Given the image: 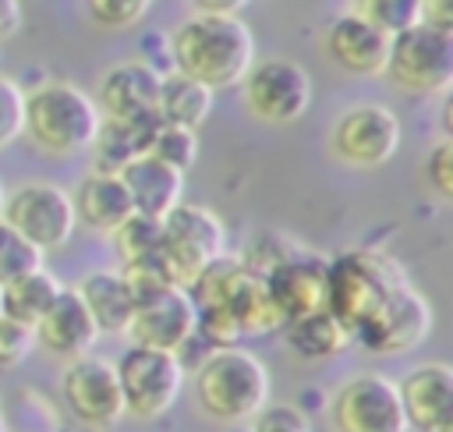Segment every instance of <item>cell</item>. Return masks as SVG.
<instances>
[{"label": "cell", "mask_w": 453, "mask_h": 432, "mask_svg": "<svg viewBox=\"0 0 453 432\" xmlns=\"http://www.w3.org/2000/svg\"><path fill=\"white\" fill-rule=\"evenodd\" d=\"M198 7V14H223V18H237V11H244L248 0H191Z\"/></svg>", "instance_id": "cell-41"}, {"label": "cell", "mask_w": 453, "mask_h": 432, "mask_svg": "<svg viewBox=\"0 0 453 432\" xmlns=\"http://www.w3.org/2000/svg\"><path fill=\"white\" fill-rule=\"evenodd\" d=\"M195 397L209 418L244 425L269 404V368L244 347L209 351L195 365Z\"/></svg>", "instance_id": "cell-2"}, {"label": "cell", "mask_w": 453, "mask_h": 432, "mask_svg": "<svg viewBox=\"0 0 453 432\" xmlns=\"http://www.w3.org/2000/svg\"><path fill=\"white\" fill-rule=\"evenodd\" d=\"M301 244L294 241V237H287V234H276V230H265V234H255L251 241H248V248H244V255H237V262L248 269V273H255V276H269L287 255H294Z\"/></svg>", "instance_id": "cell-31"}, {"label": "cell", "mask_w": 453, "mask_h": 432, "mask_svg": "<svg viewBox=\"0 0 453 432\" xmlns=\"http://www.w3.org/2000/svg\"><path fill=\"white\" fill-rule=\"evenodd\" d=\"M0 432H7V425H4V418H0Z\"/></svg>", "instance_id": "cell-43"}, {"label": "cell", "mask_w": 453, "mask_h": 432, "mask_svg": "<svg viewBox=\"0 0 453 432\" xmlns=\"http://www.w3.org/2000/svg\"><path fill=\"white\" fill-rule=\"evenodd\" d=\"M326 266H329L326 255L301 244L294 255H287L265 276L269 297H273L276 312L283 315V322L326 308Z\"/></svg>", "instance_id": "cell-16"}, {"label": "cell", "mask_w": 453, "mask_h": 432, "mask_svg": "<svg viewBox=\"0 0 453 432\" xmlns=\"http://www.w3.org/2000/svg\"><path fill=\"white\" fill-rule=\"evenodd\" d=\"M159 127L156 113H138V117H103L99 131L92 138V152H96V170L103 174H120L131 159L149 152V142Z\"/></svg>", "instance_id": "cell-21"}, {"label": "cell", "mask_w": 453, "mask_h": 432, "mask_svg": "<svg viewBox=\"0 0 453 432\" xmlns=\"http://www.w3.org/2000/svg\"><path fill=\"white\" fill-rule=\"evenodd\" d=\"M85 7L103 28H131L149 14L152 0H85Z\"/></svg>", "instance_id": "cell-34"}, {"label": "cell", "mask_w": 453, "mask_h": 432, "mask_svg": "<svg viewBox=\"0 0 453 432\" xmlns=\"http://www.w3.org/2000/svg\"><path fill=\"white\" fill-rule=\"evenodd\" d=\"M403 142L400 117L382 103H361L343 110L329 127V152L357 170H375L396 156Z\"/></svg>", "instance_id": "cell-10"}, {"label": "cell", "mask_w": 453, "mask_h": 432, "mask_svg": "<svg viewBox=\"0 0 453 432\" xmlns=\"http://www.w3.org/2000/svg\"><path fill=\"white\" fill-rule=\"evenodd\" d=\"M418 25L453 35V0H421V7H418Z\"/></svg>", "instance_id": "cell-39"}, {"label": "cell", "mask_w": 453, "mask_h": 432, "mask_svg": "<svg viewBox=\"0 0 453 432\" xmlns=\"http://www.w3.org/2000/svg\"><path fill=\"white\" fill-rule=\"evenodd\" d=\"M315 96L311 74L290 57H265L241 78L244 110L262 124H294L308 113Z\"/></svg>", "instance_id": "cell-8"}, {"label": "cell", "mask_w": 453, "mask_h": 432, "mask_svg": "<svg viewBox=\"0 0 453 432\" xmlns=\"http://www.w3.org/2000/svg\"><path fill=\"white\" fill-rule=\"evenodd\" d=\"M0 220L11 223L42 255L64 248L74 237V227H78L71 195L60 184H50V181H25L14 191H7Z\"/></svg>", "instance_id": "cell-9"}, {"label": "cell", "mask_w": 453, "mask_h": 432, "mask_svg": "<svg viewBox=\"0 0 453 432\" xmlns=\"http://www.w3.org/2000/svg\"><path fill=\"white\" fill-rule=\"evenodd\" d=\"M248 432H311V418L297 404H265L251 418Z\"/></svg>", "instance_id": "cell-35"}, {"label": "cell", "mask_w": 453, "mask_h": 432, "mask_svg": "<svg viewBox=\"0 0 453 432\" xmlns=\"http://www.w3.org/2000/svg\"><path fill=\"white\" fill-rule=\"evenodd\" d=\"M149 156L188 174V166L198 159V131L177 127V124H159L152 142H149Z\"/></svg>", "instance_id": "cell-30"}, {"label": "cell", "mask_w": 453, "mask_h": 432, "mask_svg": "<svg viewBox=\"0 0 453 432\" xmlns=\"http://www.w3.org/2000/svg\"><path fill=\"white\" fill-rule=\"evenodd\" d=\"M219 308H226V315L234 319L241 340H244V336H269V333L283 329V315L276 312L265 280L255 276V273H248L244 266L237 269V276H234L230 287L223 290Z\"/></svg>", "instance_id": "cell-22"}, {"label": "cell", "mask_w": 453, "mask_h": 432, "mask_svg": "<svg viewBox=\"0 0 453 432\" xmlns=\"http://www.w3.org/2000/svg\"><path fill=\"white\" fill-rule=\"evenodd\" d=\"M32 269H42V251L35 244H28L11 223L0 220V287Z\"/></svg>", "instance_id": "cell-32"}, {"label": "cell", "mask_w": 453, "mask_h": 432, "mask_svg": "<svg viewBox=\"0 0 453 432\" xmlns=\"http://www.w3.org/2000/svg\"><path fill=\"white\" fill-rule=\"evenodd\" d=\"M78 428H81V425H78ZM81 432H88V428H81Z\"/></svg>", "instance_id": "cell-45"}, {"label": "cell", "mask_w": 453, "mask_h": 432, "mask_svg": "<svg viewBox=\"0 0 453 432\" xmlns=\"http://www.w3.org/2000/svg\"><path fill=\"white\" fill-rule=\"evenodd\" d=\"M60 397H64L71 418L88 432H103L124 418L117 368H113V361H106L99 354L67 361V368L60 375Z\"/></svg>", "instance_id": "cell-12"}, {"label": "cell", "mask_w": 453, "mask_h": 432, "mask_svg": "<svg viewBox=\"0 0 453 432\" xmlns=\"http://www.w3.org/2000/svg\"><path fill=\"white\" fill-rule=\"evenodd\" d=\"M81 305L88 308L99 336L110 333V336H124L127 333V322H131V294H127V283L120 276V269H96V273H85L78 283H74Z\"/></svg>", "instance_id": "cell-24"}, {"label": "cell", "mask_w": 453, "mask_h": 432, "mask_svg": "<svg viewBox=\"0 0 453 432\" xmlns=\"http://www.w3.org/2000/svg\"><path fill=\"white\" fill-rule=\"evenodd\" d=\"M333 432H407L396 382L382 372L350 375L329 397Z\"/></svg>", "instance_id": "cell-11"}, {"label": "cell", "mask_w": 453, "mask_h": 432, "mask_svg": "<svg viewBox=\"0 0 453 432\" xmlns=\"http://www.w3.org/2000/svg\"><path fill=\"white\" fill-rule=\"evenodd\" d=\"M71 205H74L78 223H85L88 230H99V234H113L134 212L131 198L124 191V181L117 174H103V170H92L78 184V191L71 195Z\"/></svg>", "instance_id": "cell-23"}, {"label": "cell", "mask_w": 453, "mask_h": 432, "mask_svg": "<svg viewBox=\"0 0 453 432\" xmlns=\"http://www.w3.org/2000/svg\"><path fill=\"white\" fill-rule=\"evenodd\" d=\"M407 283L403 266L382 248H350L326 266V312L336 315L347 333L365 322L396 287Z\"/></svg>", "instance_id": "cell-3"}, {"label": "cell", "mask_w": 453, "mask_h": 432, "mask_svg": "<svg viewBox=\"0 0 453 432\" xmlns=\"http://www.w3.org/2000/svg\"><path fill=\"white\" fill-rule=\"evenodd\" d=\"M35 351V333L14 319L0 315V368H18Z\"/></svg>", "instance_id": "cell-36"}, {"label": "cell", "mask_w": 453, "mask_h": 432, "mask_svg": "<svg viewBox=\"0 0 453 432\" xmlns=\"http://www.w3.org/2000/svg\"><path fill=\"white\" fill-rule=\"evenodd\" d=\"M382 74L414 96H442L453 85V35L425 25H411L389 35Z\"/></svg>", "instance_id": "cell-7"}, {"label": "cell", "mask_w": 453, "mask_h": 432, "mask_svg": "<svg viewBox=\"0 0 453 432\" xmlns=\"http://www.w3.org/2000/svg\"><path fill=\"white\" fill-rule=\"evenodd\" d=\"M283 340L297 358L326 361V358H336L340 351H347L350 333L336 315L319 308V312H308V315H297V319L283 322Z\"/></svg>", "instance_id": "cell-26"}, {"label": "cell", "mask_w": 453, "mask_h": 432, "mask_svg": "<svg viewBox=\"0 0 453 432\" xmlns=\"http://www.w3.org/2000/svg\"><path fill=\"white\" fill-rule=\"evenodd\" d=\"M170 64L177 74H184V78H191L212 92L241 85V78L255 64L251 28L241 18L195 14L173 28Z\"/></svg>", "instance_id": "cell-1"}, {"label": "cell", "mask_w": 453, "mask_h": 432, "mask_svg": "<svg viewBox=\"0 0 453 432\" xmlns=\"http://www.w3.org/2000/svg\"><path fill=\"white\" fill-rule=\"evenodd\" d=\"M96 99L71 81H46L25 96V135L46 156H78L99 131Z\"/></svg>", "instance_id": "cell-4"}, {"label": "cell", "mask_w": 453, "mask_h": 432, "mask_svg": "<svg viewBox=\"0 0 453 432\" xmlns=\"http://www.w3.org/2000/svg\"><path fill=\"white\" fill-rule=\"evenodd\" d=\"M110 237H113V248H117V255H120L124 266H142V262H152L156 258L159 241H163V227H159V220H149V216L131 212Z\"/></svg>", "instance_id": "cell-28"}, {"label": "cell", "mask_w": 453, "mask_h": 432, "mask_svg": "<svg viewBox=\"0 0 453 432\" xmlns=\"http://www.w3.org/2000/svg\"><path fill=\"white\" fill-rule=\"evenodd\" d=\"M396 393H400L407 428H418V432L453 428V368L446 361L414 365L396 382Z\"/></svg>", "instance_id": "cell-15"}, {"label": "cell", "mask_w": 453, "mask_h": 432, "mask_svg": "<svg viewBox=\"0 0 453 432\" xmlns=\"http://www.w3.org/2000/svg\"><path fill=\"white\" fill-rule=\"evenodd\" d=\"M418 7L421 0H350V14H357L382 35H396L418 25Z\"/></svg>", "instance_id": "cell-29"}, {"label": "cell", "mask_w": 453, "mask_h": 432, "mask_svg": "<svg viewBox=\"0 0 453 432\" xmlns=\"http://www.w3.org/2000/svg\"><path fill=\"white\" fill-rule=\"evenodd\" d=\"M138 64L152 67L159 78L170 74L173 71V64H170V35L159 32V28L142 32V39H138Z\"/></svg>", "instance_id": "cell-38"}, {"label": "cell", "mask_w": 453, "mask_h": 432, "mask_svg": "<svg viewBox=\"0 0 453 432\" xmlns=\"http://www.w3.org/2000/svg\"><path fill=\"white\" fill-rule=\"evenodd\" d=\"M195 301L188 297V290L166 287L156 297L134 305L127 333L134 347H156V351H170L180 354L188 347V340L195 336Z\"/></svg>", "instance_id": "cell-14"}, {"label": "cell", "mask_w": 453, "mask_h": 432, "mask_svg": "<svg viewBox=\"0 0 453 432\" xmlns=\"http://www.w3.org/2000/svg\"><path fill=\"white\" fill-rule=\"evenodd\" d=\"M25 135V92L14 78L0 74V149Z\"/></svg>", "instance_id": "cell-33"}, {"label": "cell", "mask_w": 453, "mask_h": 432, "mask_svg": "<svg viewBox=\"0 0 453 432\" xmlns=\"http://www.w3.org/2000/svg\"><path fill=\"white\" fill-rule=\"evenodd\" d=\"M159 92V74L138 60H120L113 64L99 85H96V110L99 117H138L152 113Z\"/></svg>", "instance_id": "cell-19"}, {"label": "cell", "mask_w": 453, "mask_h": 432, "mask_svg": "<svg viewBox=\"0 0 453 432\" xmlns=\"http://www.w3.org/2000/svg\"><path fill=\"white\" fill-rule=\"evenodd\" d=\"M21 28V4L18 0H0V42H7Z\"/></svg>", "instance_id": "cell-40"}, {"label": "cell", "mask_w": 453, "mask_h": 432, "mask_svg": "<svg viewBox=\"0 0 453 432\" xmlns=\"http://www.w3.org/2000/svg\"><path fill=\"white\" fill-rule=\"evenodd\" d=\"M117 177L124 181L131 209L138 216H149V220H163L184 195V174L166 166V163H159V159H152L149 152L131 159Z\"/></svg>", "instance_id": "cell-20"}, {"label": "cell", "mask_w": 453, "mask_h": 432, "mask_svg": "<svg viewBox=\"0 0 453 432\" xmlns=\"http://www.w3.org/2000/svg\"><path fill=\"white\" fill-rule=\"evenodd\" d=\"M117 382H120V400H124V414L138 418V421H156L163 418L180 390H184V365L177 354L170 351H156V347H127L117 358Z\"/></svg>", "instance_id": "cell-6"}, {"label": "cell", "mask_w": 453, "mask_h": 432, "mask_svg": "<svg viewBox=\"0 0 453 432\" xmlns=\"http://www.w3.org/2000/svg\"><path fill=\"white\" fill-rule=\"evenodd\" d=\"M212 99H216L212 89L170 71V74L159 78V92H156L152 113L159 117V124H177V127L198 131L205 124V117L212 113Z\"/></svg>", "instance_id": "cell-25"}, {"label": "cell", "mask_w": 453, "mask_h": 432, "mask_svg": "<svg viewBox=\"0 0 453 432\" xmlns=\"http://www.w3.org/2000/svg\"><path fill=\"white\" fill-rule=\"evenodd\" d=\"M425 181L432 184V191L439 198H453V142L449 138H439L428 156H425Z\"/></svg>", "instance_id": "cell-37"}, {"label": "cell", "mask_w": 453, "mask_h": 432, "mask_svg": "<svg viewBox=\"0 0 453 432\" xmlns=\"http://www.w3.org/2000/svg\"><path fill=\"white\" fill-rule=\"evenodd\" d=\"M234 432H248V425H241V428H234Z\"/></svg>", "instance_id": "cell-44"}, {"label": "cell", "mask_w": 453, "mask_h": 432, "mask_svg": "<svg viewBox=\"0 0 453 432\" xmlns=\"http://www.w3.org/2000/svg\"><path fill=\"white\" fill-rule=\"evenodd\" d=\"M32 333H35V347H42V351H50V354H57L64 361L92 354V347L99 340V329H96V322H92V315L81 305L74 287H64L57 294V301L35 322Z\"/></svg>", "instance_id": "cell-18"}, {"label": "cell", "mask_w": 453, "mask_h": 432, "mask_svg": "<svg viewBox=\"0 0 453 432\" xmlns=\"http://www.w3.org/2000/svg\"><path fill=\"white\" fill-rule=\"evenodd\" d=\"M60 290H64V283L50 269H32L0 287V315L35 329V322L50 312V305L57 301Z\"/></svg>", "instance_id": "cell-27"}, {"label": "cell", "mask_w": 453, "mask_h": 432, "mask_svg": "<svg viewBox=\"0 0 453 432\" xmlns=\"http://www.w3.org/2000/svg\"><path fill=\"white\" fill-rule=\"evenodd\" d=\"M163 241L156 251V269L177 290H191L198 273L226 251V227L209 205L177 202L163 220Z\"/></svg>", "instance_id": "cell-5"}, {"label": "cell", "mask_w": 453, "mask_h": 432, "mask_svg": "<svg viewBox=\"0 0 453 432\" xmlns=\"http://www.w3.org/2000/svg\"><path fill=\"white\" fill-rule=\"evenodd\" d=\"M428 333H432V305L407 280L365 322L354 326L350 340H357L372 354H403L414 351Z\"/></svg>", "instance_id": "cell-13"}, {"label": "cell", "mask_w": 453, "mask_h": 432, "mask_svg": "<svg viewBox=\"0 0 453 432\" xmlns=\"http://www.w3.org/2000/svg\"><path fill=\"white\" fill-rule=\"evenodd\" d=\"M4 198H7V188H4V181H0V212H4Z\"/></svg>", "instance_id": "cell-42"}, {"label": "cell", "mask_w": 453, "mask_h": 432, "mask_svg": "<svg viewBox=\"0 0 453 432\" xmlns=\"http://www.w3.org/2000/svg\"><path fill=\"white\" fill-rule=\"evenodd\" d=\"M326 53L336 67H343L347 74H361V78H375L386 71V57H389V35H382L379 28H372L368 21H361L350 11H340L326 21L322 32Z\"/></svg>", "instance_id": "cell-17"}]
</instances>
